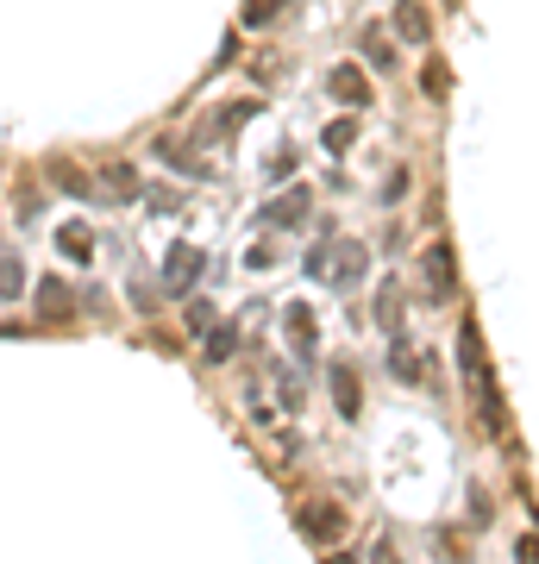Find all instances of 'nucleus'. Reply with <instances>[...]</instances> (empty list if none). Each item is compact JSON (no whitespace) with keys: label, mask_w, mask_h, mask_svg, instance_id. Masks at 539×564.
<instances>
[{"label":"nucleus","mask_w":539,"mask_h":564,"mask_svg":"<svg viewBox=\"0 0 539 564\" xmlns=\"http://www.w3.org/2000/svg\"><path fill=\"white\" fill-rule=\"evenodd\" d=\"M458 364H464V383L477 389V420H483V433L509 439V414H502V389H495V377H489V358H483V333L464 320L458 333Z\"/></svg>","instance_id":"nucleus-1"},{"label":"nucleus","mask_w":539,"mask_h":564,"mask_svg":"<svg viewBox=\"0 0 539 564\" xmlns=\"http://www.w3.org/2000/svg\"><path fill=\"white\" fill-rule=\"evenodd\" d=\"M308 277L314 282H333V289H352V282L364 277V245H320V252H308Z\"/></svg>","instance_id":"nucleus-2"},{"label":"nucleus","mask_w":539,"mask_h":564,"mask_svg":"<svg viewBox=\"0 0 539 564\" xmlns=\"http://www.w3.org/2000/svg\"><path fill=\"white\" fill-rule=\"evenodd\" d=\"M420 277H427L433 302H452L458 295V257H452V245H427L420 252Z\"/></svg>","instance_id":"nucleus-3"},{"label":"nucleus","mask_w":539,"mask_h":564,"mask_svg":"<svg viewBox=\"0 0 539 564\" xmlns=\"http://www.w3.org/2000/svg\"><path fill=\"white\" fill-rule=\"evenodd\" d=\"M283 333H289V352H295V364H314V352H320V333H314V308L289 302V308H283Z\"/></svg>","instance_id":"nucleus-4"},{"label":"nucleus","mask_w":539,"mask_h":564,"mask_svg":"<svg viewBox=\"0 0 539 564\" xmlns=\"http://www.w3.org/2000/svg\"><path fill=\"white\" fill-rule=\"evenodd\" d=\"M201 270H207V257L195 252V245H176V252L163 257V295H188Z\"/></svg>","instance_id":"nucleus-5"},{"label":"nucleus","mask_w":539,"mask_h":564,"mask_svg":"<svg viewBox=\"0 0 539 564\" xmlns=\"http://www.w3.org/2000/svg\"><path fill=\"white\" fill-rule=\"evenodd\" d=\"M327 95L345 101V107H364V101H370V82H364L358 63H339V70H327Z\"/></svg>","instance_id":"nucleus-6"},{"label":"nucleus","mask_w":539,"mask_h":564,"mask_svg":"<svg viewBox=\"0 0 539 564\" xmlns=\"http://www.w3.org/2000/svg\"><path fill=\"white\" fill-rule=\"evenodd\" d=\"M327 383H333V402H339V414L352 420V414L364 408V395H358V370H352L345 358H333V364H327Z\"/></svg>","instance_id":"nucleus-7"},{"label":"nucleus","mask_w":539,"mask_h":564,"mask_svg":"<svg viewBox=\"0 0 539 564\" xmlns=\"http://www.w3.org/2000/svg\"><path fill=\"white\" fill-rule=\"evenodd\" d=\"M270 220H277V226H302V220H308V188H283V195L270 201Z\"/></svg>","instance_id":"nucleus-8"},{"label":"nucleus","mask_w":539,"mask_h":564,"mask_svg":"<svg viewBox=\"0 0 539 564\" xmlns=\"http://www.w3.org/2000/svg\"><path fill=\"white\" fill-rule=\"evenodd\" d=\"M38 314H45V320H70V289H63L57 277L38 282Z\"/></svg>","instance_id":"nucleus-9"},{"label":"nucleus","mask_w":539,"mask_h":564,"mask_svg":"<svg viewBox=\"0 0 539 564\" xmlns=\"http://www.w3.org/2000/svg\"><path fill=\"white\" fill-rule=\"evenodd\" d=\"M377 327H383V333H402V289H395V282L377 289Z\"/></svg>","instance_id":"nucleus-10"},{"label":"nucleus","mask_w":539,"mask_h":564,"mask_svg":"<svg viewBox=\"0 0 539 564\" xmlns=\"http://www.w3.org/2000/svg\"><path fill=\"white\" fill-rule=\"evenodd\" d=\"M57 245H63V257H70V263H88V252H95V232H88V226H63V232H57Z\"/></svg>","instance_id":"nucleus-11"},{"label":"nucleus","mask_w":539,"mask_h":564,"mask_svg":"<svg viewBox=\"0 0 539 564\" xmlns=\"http://www.w3.org/2000/svg\"><path fill=\"white\" fill-rule=\"evenodd\" d=\"M395 32H402V38H408V45H427V13H420V7H402V13H395Z\"/></svg>","instance_id":"nucleus-12"},{"label":"nucleus","mask_w":539,"mask_h":564,"mask_svg":"<svg viewBox=\"0 0 539 564\" xmlns=\"http://www.w3.org/2000/svg\"><path fill=\"white\" fill-rule=\"evenodd\" d=\"M389 370H395L402 383H420V377H427V370L414 364V352H408V345H402V339H395V352H389Z\"/></svg>","instance_id":"nucleus-13"},{"label":"nucleus","mask_w":539,"mask_h":564,"mask_svg":"<svg viewBox=\"0 0 539 564\" xmlns=\"http://www.w3.org/2000/svg\"><path fill=\"white\" fill-rule=\"evenodd\" d=\"M308 539H339V514H302Z\"/></svg>","instance_id":"nucleus-14"},{"label":"nucleus","mask_w":539,"mask_h":564,"mask_svg":"<svg viewBox=\"0 0 539 564\" xmlns=\"http://www.w3.org/2000/svg\"><path fill=\"white\" fill-rule=\"evenodd\" d=\"M232 345H238L232 327H207V358H232Z\"/></svg>","instance_id":"nucleus-15"},{"label":"nucleus","mask_w":539,"mask_h":564,"mask_svg":"<svg viewBox=\"0 0 539 564\" xmlns=\"http://www.w3.org/2000/svg\"><path fill=\"white\" fill-rule=\"evenodd\" d=\"M283 13V0H245V26H264V20H277Z\"/></svg>","instance_id":"nucleus-16"},{"label":"nucleus","mask_w":539,"mask_h":564,"mask_svg":"<svg viewBox=\"0 0 539 564\" xmlns=\"http://www.w3.org/2000/svg\"><path fill=\"white\" fill-rule=\"evenodd\" d=\"M352 138H358V126L339 120V126H327V151H352Z\"/></svg>","instance_id":"nucleus-17"},{"label":"nucleus","mask_w":539,"mask_h":564,"mask_svg":"<svg viewBox=\"0 0 539 564\" xmlns=\"http://www.w3.org/2000/svg\"><path fill=\"white\" fill-rule=\"evenodd\" d=\"M51 176L63 182V188H76V195H88V182L76 176V163H63V157H57V163H51Z\"/></svg>","instance_id":"nucleus-18"},{"label":"nucleus","mask_w":539,"mask_h":564,"mask_svg":"<svg viewBox=\"0 0 539 564\" xmlns=\"http://www.w3.org/2000/svg\"><path fill=\"white\" fill-rule=\"evenodd\" d=\"M0 295H20V263L0 252Z\"/></svg>","instance_id":"nucleus-19"},{"label":"nucleus","mask_w":539,"mask_h":564,"mask_svg":"<svg viewBox=\"0 0 539 564\" xmlns=\"http://www.w3.org/2000/svg\"><path fill=\"white\" fill-rule=\"evenodd\" d=\"M364 51H370V63H377V70H389V63H395V57H389V38H364Z\"/></svg>","instance_id":"nucleus-20"},{"label":"nucleus","mask_w":539,"mask_h":564,"mask_svg":"<svg viewBox=\"0 0 539 564\" xmlns=\"http://www.w3.org/2000/svg\"><path fill=\"white\" fill-rule=\"evenodd\" d=\"M107 182H113V188H138V176H132L126 163H107Z\"/></svg>","instance_id":"nucleus-21"},{"label":"nucleus","mask_w":539,"mask_h":564,"mask_svg":"<svg viewBox=\"0 0 539 564\" xmlns=\"http://www.w3.org/2000/svg\"><path fill=\"white\" fill-rule=\"evenodd\" d=\"M188 327H195V333H207V327H213V308H207V302H195V308H188Z\"/></svg>","instance_id":"nucleus-22"}]
</instances>
